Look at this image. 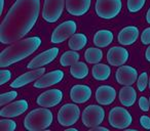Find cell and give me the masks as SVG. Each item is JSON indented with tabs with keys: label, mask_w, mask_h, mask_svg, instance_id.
<instances>
[{
	"label": "cell",
	"mask_w": 150,
	"mask_h": 131,
	"mask_svg": "<svg viewBox=\"0 0 150 131\" xmlns=\"http://www.w3.org/2000/svg\"><path fill=\"white\" fill-rule=\"evenodd\" d=\"M118 84L122 86H132L138 80V71L131 66H120L115 73Z\"/></svg>",
	"instance_id": "8fae6325"
},
{
	"label": "cell",
	"mask_w": 150,
	"mask_h": 131,
	"mask_svg": "<svg viewBox=\"0 0 150 131\" xmlns=\"http://www.w3.org/2000/svg\"><path fill=\"white\" fill-rule=\"evenodd\" d=\"M54 120V115L48 108H39L31 111L24 120V127L29 131H40L48 128Z\"/></svg>",
	"instance_id": "3957f363"
},
{
	"label": "cell",
	"mask_w": 150,
	"mask_h": 131,
	"mask_svg": "<svg viewBox=\"0 0 150 131\" xmlns=\"http://www.w3.org/2000/svg\"><path fill=\"white\" fill-rule=\"evenodd\" d=\"M29 108V104L26 99H20L11 104H7L0 111V116L3 118H15L26 112Z\"/></svg>",
	"instance_id": "4fadbf2b"
},
{
	"label": "cell",
	"mask_w": 150,
	"mask_h": 131,
	"mask_svg": "<svg viewBox=\"0 0 150 131\" xmlns=\"http://www.w3.org/2000/svg\"><path fill=\"white\" fill-rule=\"evenodd\" d=\"M17 96H18V92L15 91V90L2 93L1 96H0V106H4L5 104H7L8 102H13L15 98H17Z\"/></svg>",
	"instance_id": "f546056e"
},
{
	"label": "cell",
	"mask_w": 150,
	"mask_h": 131,
	"mask_svg": "<svg viewBox=\"0 0 150 131\" xmlns=\"http://www.w3.org/2000/svg\"><path fill=\"white\" fill-rule=\"evenodd\" d=\"M116 98V90L110 85H101L96 90V100L101 106H109Z\"/></svg>",
	"instance_id": "ac0fdd59"
},
{
	"label": "cell",
	"mask_w": 150,
	"mask_h": 131,
	"mask_svg": "<svg viewBox=\"0 0 150 131\" xmlns=\"http://www.w3.org/2000/svg\"><path fill=\"white\" fill-rule=\"evenodd\" d=\"M67 130H69V131H77V129H75V128H70V127H69V128L67 129Z\"/></svg>",
	"instance_id": "ab89813d"
},
{
	"label": "cell",
	"mask_w": 150,
	"mask_h": 131,
	"mask_svg": "<svg viewBox=\"0 0 150 131\" xmlns=\"http://www.w3.org/2000/svg\"><path fill=\"white\" fill-rule=\"evenodd\" d=\"M145 57H146V60L150 62V45L148 46L147 49H146V51H145Z\"/></svg>",
	"instance_id": "8d00e7d4"
},
{
	"label": "cell",
	"mask_w": 150,
	"mask_h": 131,
	"mask_svg": "<svg viewBox=\"0 0 150 131\" xmlns=\"http://www.w3.org/2000/svg\"><path fill=\"white\" fill-rule=\"evenodd\" d=\"M108 121L111 127L116 129H125L132 124L133 118L127 110L121 106H115L109 112Z\"/></svg>",
	"instance_id": "8992f818"
},
{
	"label": "cell",
	"mask_w": 150,
	"mask_h": 131,
	"mask_svg": "<svg viewBox=\"0 0 150 131\" xmlns=\"http://www.w3.org/2000/svg\"><path fill=\"white\" fill-rule=\"evenodd\" d=\"M79 53L76 52V50H69L62 54L60 58V64L62 67H68V66H72L75 62H79Z\"/></svg>",
	"instance_id": "484cf974"
},
{
	"label": "cell",
	"mask_w": 150,
	"mask_h": 131,
	"mask_svg": "<svg viewBox=\"0 0 150 131\" xmlns=\"http://www.w3.org/2000/svg\"><path fill=\"white\" fill-rule=\"evenodd\" d=\"M137 99V92L132 86H123L119 90V102L123 106H132Z\"/></svg>",
	"instance_id": "44dd1931"
},
{
	"label": "cell",
	"mask_w": 150,
	"mask_h": 131,
	"mask_svg": "<svg viewBox=\"0 0 150 131\" xmlns=\"http://www.w3.org/2000/svg\"><path fill=\"white\" fill-rule=\"evenodd\" d=\"M92 130H95V131H99V130H102V131H108V128H106V127H102V126H96L94 127V128H92Z\"/></svg>",
	"instance_id": "d590c367"
},
{
	"label": "cell",
	"mask_w": 150,
	"mask_h": 131,
	"mask_svg": "<svg viewBox=\"0 0 150 131\" xmlns=\"http://www.w3.org/2000/svg\"><path fill=\"white\" fill-rule=\"evenodd\" d=\"M122 8L121 0H97L95 11L99 18L111 20L120 13Z\"/></svg>",
	"instance_id": "277c9868"
},
{
	"label": "cell",
	"mask_w": 150,
	"mask_h": 131,
	"mask_svg": "<svg viewBox=\"0 0 150 131\" xmlns=\"http://www.w3.org/2000/svg\"><path fill=\"white\" fill-rule=\"evenodd\" d=\"M86 44H88V37L82 33H75L69 38L68 41L69 48L76 51L84 48Z\"/></svg>",
	"instance_id": "cb8c5ba5"
},
{
	"label": "cell",
	"mask_w": 150,
	"mask_h": 131,
	"mask_svg": "<svg viewBox=\"0 0 150 131\" xmlns=\"http://www.w3.org/2000/svg\"><path fill=\"white\" fill-rule=\"evenodd\" d=\"M146 0H127V9L129 13H138L144 7Z\"/></svg>",
	"instance_id": "83f0119b"
},
{
	"label": "cell",
	"mask_w": 150,
	"mask_h": 131,
	"mask_svg": "<svg viewBox=\"0 0 150 131\" xmlns=\"http://www.w3.org/2000/svg\"><path fill=\"white\" fill-rule=\"evenodd\" d=\"M92 97V89L88 85L77 84L70 90V98L75 104H84Z\"/></svg>",
	"instance_id": "d6986e66"
},
{
	"label": "cell",
	"mask_w": 150,
	"mask_h": 131,
	"mask_svg": "<svg viewBox=\"0 0 150 131\" xmlns=\"http://www.w3.org/2000/svg\"><path fill=\"white\" fill-rule=\"evenodd\" d=\"M76 30H77V24H76V22L71 21V20L64 22V23L59 25L54 30V32L52 34V38H50V41L54 44L62 43V42L66 41L67 39H69L72 35H74L76 33Z\"/></svg>",
	"instance_id": "9c48e42d"
},
{
	"label": "cell",
	"mask_w": 150,
	"mask_h": 131,
	"mask_svg": "<svg viewBox=\"0 0 150 131\" xmlns=\"http://www.w3.org/2000/svg\"><path fill=\"white\" fill-rule=\"evenodd\" d=\"M70 74L75 79H84L88 75V67L82 62H77L70 68Z\"/></svg>",
	"instance_id": "d4e9b609"
},
{
	"label": "cell",
	"mask_w": 150,
	"mask_h": 131,
	"mask_svg": "<svg viewBox=\"0 0 150 131\" xmlns=\"http://www.w3.org/2000/svg\"><path fill=\"white\" fill-rule=\"evenodd\" d=\"M63 99V92L62 90L57 89H50L47 91L41 93L37 97V104L39 106H43V108H52L59 104Z\"/></svg>",
	"instance_id": "7c38bea8"
},
{
	"label": "cell",
	"mask_w": 150,
	"mask_h": 131,
	"mask_svg": "<svg viewBox=\"0 0 150 131\" xmlns=\"http://www.w3.org/2000/svg\"><path fill=\"white\" fill-rule=\"evenodd\" d=\"M105 119V111L102 106L97 104H90L82 112L81 120L84 126L94 128L103 123Z\"/></svg>",
	"instance_id": "5b68a950"
},
{
	"label": "cell",
	"mask_w": 150,
	"mask_h": 131,
	"mask_svg": "<svg viewBox=\"0 0 150 131\" xmlns=\"http://www.w3.org/2000/svg\"><path fill=\"white\" fill-rule=\"evenodd\" d=\"M148 87H149V89H150V77H149V83H148Z\"/></svg>",
	"instance_id": "60d3db41"
},
{
	"label": "cell",
	"mask_w": 150,
	"mask_h": 131,
	"mask_svg": "<svg viewBox=\"0 0 150 131\" xmlns=\"http://www.w3.org/2000/svg\"><path fill=\"white\" fill-rule=\"evenodd\" d=\"M3 9H4V0H1V9H0V13H3Z\"/></svg>",
	"instance_id": "f35d334b"
},
{
	"label": "cell",
	"mask_w": 150,
	"mask_h": 131,
	"mask_svg": "<svg viewBox=\"0 0 150 131\" xmlns=\"http://www.w3.org/2000/svg\"><path fill=\"white\" fill-rule=\"evenodd\" d=\"M40 13V0H17L0 25V41L11 44L23 39L35 26Z\"/></svg>",
	"instance_id": "6da1fadb"
},
{
	"label": "cell",
	"mask_w": 150,
	"mask_h": 131,
	"mask_svg": "<svg viewBox=\"0 0 150 131\" xmlns=\"http://www.w3.org/2000/svg\"><path fill=\"white\" fill-rule=\"evenodd\" d=\"M64 78V72L62 70H54L47 74H43L34 82L35 88H46L60 83Z\"/></svg>",
	"instance_id": "9a60e30c"
},
{
	"label": "cell",
	"mask_w": 150,
	"mask_h": 131,
	"mask_svg": "<svg viewBox=\"0 0 150 131\" xmlns=\"http://www.w3.org/2000/svg\"><path fill=\"white\" fill-rule=\"evenodd\" d=\"M146 21H147L148 24H150V8L148 9L147 13H146Z\"/></svg>",
	"instance_id": "74e56055"
},
{
	"label": "cell",
	"mask_w": 150,
	"mask_h": 131,
	"mask_svg": "<svg viewBox=\"0 0 150 131\" xmlns=\"http://www.w3.org/2000/svg\"><path fill=\"white\" fill-rule=\"evenodd\" d=\"M0 74H1V80H0V85H3V84L7 83V82L11 80V72L9 71V70H5L2 68V70H1V72H0Z\"/></svg>",
	"instance_id": "1f68e13d"
},
{
	"label": "cell",
	"mask_w": 150,
	"mask_h": 131,
	"mask_svg": "<svg viewBox=\"0 0 150 131\" xmlns=\"http://www.w3.org/2000/svg\"><path fill=\"white\" fill-rule=\"evenodd\" d=\"M84 58L88 64H99L103 58V52L99 47H90L84 53Z\"/></svg>",
	"instance_id": "4316f807"
},
{
	"label": "cell",
	"mask_w": 150,
	"mask_h": 131,
	"mask_svg": "<svg viewBox=\"0 0 150 131\" xmlns=\"http://www.w3.org/2000/svg\"><path fill=\"white\" fill-rule=\"evenodd\" d=\"M140 124H141V126L143 127V128L150 129V118L148 116L143 115V116L140 118Z\"/></svg>",
	"instance_id": "e575fe53"
},
{
	"label": "cell",
	"mask_w": 150,
	"mask_h": 131,
	"mask_svg": "<svg viewBox=\"0 0 150 131\" xmlns=\"http://www.w3.org/2000/svg\"><path fill=\"white\" fill-rule=\"evenodd\" d=\"M59 51H60V49L58 47H52L41 52L38 55H36L33 60H30L27 68L29 70H34L38 69V68H42L45 64H50V62L56 60V57L59 54Z\"/></svg>",
	"instance_id": "30bf717a"
},
{
	"label": "cell",
	"mask_w": 150,
	"mask_h": 131,
	"mask_svg": "<svg viewBox=\"0 0 150 131\" xmlns=\"http://www.w3.org/2000/svg\"><path fill=\"white\" fill-rule=\"evenodd\" d=\"M113 33L109 30H99L94 36V44L99 48H104L110 45L113 41Z\"/></svg>",
	"instance_id": "7402d4cb"
},
{
	"label": "cell",
	"mask_w": 150,
	"mask_h": 131,
	"mask_svg": "<svg viewBox=\"0 0 150 131\" xmlns=\"http://www.w3.org/2000/svg\"><path fill=\"white\" fill-rule=\"evenodd\" d=\"M92 75L98 81H105L111 75V69L105 64H96L92 69Z\"/></svg>",
	"instance_id": "603a6c76"
},
{
	"label": "cell",
	"mask_w": 150,
	"mask_h": 131,
	"mask_svg": "<svg viewBox=\"0 0 150 131\" xmlns=\"http://www.w3.org/2000/svg\"><path fill=\"white\" fill-rule=\"evenodd\" d=\"M149 104H150V97H149Z\"/></svg>",
	"instance_id": "b9f144b4"
},
{
	"label": "cell",
	"mask_w": 150,
	"mask_h": 131,
	"mask_svg": "<svg viewBox=\"0 0 150 131\" xmlns=\"http://www.w3.org/2000/svg\"><path fill=\"white\" fill-rule=\"evenodd\" d=\"M141 42L144 45H150V27L146 28L141 34Z\"/></svg>",
	"instance_id": "d6a6232c"
},
{
	"label": "cell",
	"mask_w": 150,
	"mask_h": 131,
	"mask_svg": "<svg viewBox=\"0 0 150 131\" xmlns=\"http://www.w3.org/2000/svg\"><path fill=\"white\" fill-rule=\"evenodd\" d=\"M129 57V53L127 49L121 46H113L107 52V62L114 67L123 66L127 62Z\"/></svg>",
	"instance_id": "5bb4252c"
},
{
	"label": "cell",
	"mask_w": 150,
	"mask_h": 131,
	"mask_svg": "<svg viewBox=\"0 0 150 131\" xmlns=\"http://www.w3.org/2000/svg\"><path fill=\"white\" fill-rule=\"evenodd\" d=\"M92 0H66V11L74 17L86 15L91 8Z\"/></svg>",
	"instance_id": "e0dca14e"
},
{
	"label": "cell",
	"mask_w": 150,
	"mask_h": 131,
	"mask_svg": "<svg viewBox=\"0 0 150 131\" xmlns=\"http://www.w3.org/2000/svg\"><path fill=\"white\" fill-rule=\"evenodd\" d=\"M45 73V68H38V69H34L30 72L23 74V75L19 76L17 79H15L11 83V88H20L23 86L27 85V84L31 83L33 81H36L38 78L41 77L43 74Z\"/></svg>",
	"instance_id": "2e32d148"
},
{
	"label": "cell",
	"mask_w": 150,
	"mask_h": 131,
	"mask_svg": "<svg viewBox=\"0 0 150 131\" xmlns=\"http://www.w3.org/2000/svg\"><path fill=\"white\" fill-rule=\"evenodd\" d=\"M139 37V29L135 26H127L123 28L118 34V42L123 46H129L137 41Z\"/></svg>",
	"instance_id": "ffe728a7"
},
{
	"label": "cell",
	"mask_w": 150,
	"mask_h": 131,
	"mask_svg": "<svg viewBox=\"0 0 150 131\" xmlns=\"http://www.w3.org/2000/svg\"><path fill=\"white\" fill-rule=\"evenodd\" d=\"M147 85H148V74L146 73V72H143V73L140 74V76L138 77V80H137L138 89L141 92L145 91Z\"/></svg>",
	"instance_id": "4dcf8cb0"
},
{
	"label": "cell",
	"mask_w": 150,
	"mask_h": 131,
	"mask_svg": "<svg viewBox=\"0 0 150 131\" xmlns=\"http://www.w3.org/2000/svg\"><path fill=\"white\" fill-rule=\"evenodd\" d=\"M17 129V123L9 118L0 120V130L1 131H13Z\"/></svg>",
	"instance_id": "f1b7e54d"
},
{
	"label": "cell",
	"mask_w": 150,
	"mask_h": 131,
	"mask_svg": "<svg viewBox=\"0 0 150 131\" xmlns=\"http://www.w3.org/2000/svg\"><path fill=\"white\" fill-rule=\"evenodd\" d=\"M79 117V106L75 104H65L58 113V122L61 126L70 127L77 122Z\"/></svg>",
	"instance_id": "ba28073f"
},
{
	"label": "cell",
	"mask_w": 150,
	"mask_h": 131,
	"mask_svg": "<svg viewBox=\"0 0 150 131\" xmlns=\"http://www.w3.org/2000/svg\"><path fill=\"white\" fill-rule=\"evenodd\" d=\"M65 0H44L42 18L47 23H56L62 17Z\"/></svg>",
	"instance_id": "52a82bcc"
},
{
	"label": "cell",
	"mask_w": 150,
	"mask_h": 131,
	"mask_svg": "<svg viewBox=\"0 0 150 131\" xmlns=\"http://www.w3.org/2000/svg\"><path fill=\"white\" fill-rule=\"evenodd\" d=\"M41 45V39L37 36L21 39L8 45L0 54V67L5 68L21 62L36 51Z\"/></svg>",
	"instance_id": "7a4b0ae2"
},
{
	"label": "cell",
	"mask_w": 150,
	"mask_h": 131,
	"mask_svg": "<svg viewBox=\"0 0 150 131\" xmlns=\"http://www.w3.org/2000/svg\"><path fill=\"white\" fill-rule=\"evenodd\" d=\"M139 106L143 112H147V111L149 110L150 104H149V100L147 99V97L141 96V97L139 98Z\"/></svg>",
	"instance_id": "836d02e7"
}]
</instances>
